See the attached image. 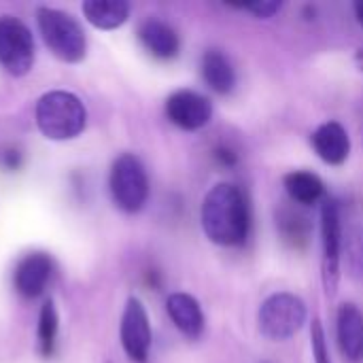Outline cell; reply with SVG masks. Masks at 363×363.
<instances>
[{"label":"cell","instance_id":"44dd1931","mask_svg":"<svg viewBox=\"0 0 363 363\" xmlns=\"http://www.w3.org/2000/svg\"><path fill=\"white\" fill-rule=\"evenodd\" d=\"M236 9H245V11H251L255 17L259 19H270L272 15H277L281 11V2L277 0H253V2H242V4H232Z\"/></svg>","mask_w":363,"mask_h":363},{"label":"cell","instance_id":"52a82bcc","mask_svg":"<svg viewBox=\"0 0 363 363\" xmlns=\"http://www.w3.org/2000/svg\"><path fill=\"white\" fill-rule=\"evenodd\" d=\"M34 64V38L30 28L13 17H0V66L11 77H23Z\"/></svg>","mask_w":363,"mask_h":363},{"label":"cell","instance_id":"cb8c5ba5","mask_svg":"<svg viewBox=\"0 0 363 363\" xmlns=\"http://www.w3.org/2000/svg\"><path fill=\"white\" fill-rule=\"evenodd\" d=\"M355 17H357V21L363 26V0L355 4Z\"/></svg>","mask_w":363,"mask_h":363},{"label":"cell","instance_id":"6da1fadb","mask_svg":"<svg viewBox=\"0 0 363 363\" xmlns=\"http://www.w3.org/2000/svg\"><path fill=\"white\" fill-rule=\"evenodd\" d=\"M200 221L211 242L219 247H240L251 230V213L245 194L232 183L211 187L200 208Z\"/></svg>","mask_w":363,"mask_h":363},{"label":"cell","instance_id":"4fadbf2b","mask_svg":"<svg viewBox=\"0 0 363 363\" xmlns=\"http://www.w3.org/2000/svg\"><path fill=\"white\" fill-rule=\"evenodd\" d=\"M166 311H168L170 321L174 323V328H177L183 336H187V338H191V340H198V338L202 336L206 321H204L202 306H200V302H198L194 296L181 294V291L168 296V300H166Z\"/></svg>","mask_w":363,"mask_h":363},{"label":"cell","instance_id":"2e32d148","mask_svg":"<svg viewBox=\"0 0 363 363\" xmlns=\"http://www.w3.org/2000/svg\"><path fill=\"white\" fill-rule=\"evenodd\" d=\"M85 19L98 30H117L130 17V4L125 0H85Z\"/></svg>","mask_w":363,"mask_h":363},{"label":"cell","instance_id":"7c38bea8","mask_svg":"<svg viewBox=\"0 0 363 363\" xmlns=\"http://www.w3.org/2000/svg\"><path fill=\"white\" fill-rule=\"evenodd\" d=\"M340 353L353 363L363 362V313L355 304H342L336 315Z\"/></svg>","mask_w":363,"mask_h":363},{"label":"cell","instance_id":"e0dca14e","mask_svg":"<svg viewBox=\"0 0 363 363\" xmlns=\"http://www.w3.org/2000/svg\"><path fill=\"white\" fill-rule=\"evenodd\" d=\"M283 185H285V191L289 194V198L304 206L317 204L325 196L323 181L317 174L306 172V170H294V172L285 174Z\"/></svg>","mask_w":363,"mask_h":363},{"label":"cell","instance_id":"ba28073f","mask_svg":"<svg viewBox=\"0 0 363 363\" xmlns=\"http://www.w3.org/2000/svg\"><path fill=\"white\" fill-rule=\"evenodd\" d=\"M119 336H121V347L132 362L147 363L153 334H151L149 315L138 298H128L121 315Z\"/></svg>","mask_w":363,"mask_h":363},{"label":"cell","instance_id":"ac0fdd59","mask_svg":"<svg viewBox=\"0 0 363 363\" xmlns=\"http://www.w3.org/2000/svg\"><path fill=\"white\" fill-rule=\"evenodd\" d=\"M57 311L51 300H47L38 315V349L43 357H51L55 351V338H57Z\"/></svg>","mask_w":363,"mask_h":363},{"label":"cell","instance_id":"ffe728a7","mask_svg":"<svg viewBox=\"0 0 363 363\" xmlns=\"http://www.w3.org/2000/svg\"><path fill=\"white\" fill-rule=\"evenodd\" d=\"M311 338H313V355H315V363H332V359H330V351H328V342H325V334H323V328H321V321H319V319L313 321Z\"/></svg>","mask_w":363,"mask_h":363},{"label":"cell","instance_id":"30bf717a","mask_svg":"<svg viewBox=\"0 0 363 363\" xmlns=\"http://www.w3.org/2000/svg\"><path fill=\"white\" fill-rule=\"evenodd\" d=\"M51 274H53L51 257L45 253H30L15 268V277H13L15 291L28 300L38 298L47 289Z\"/></svg>","mask_w":363,"mask_h":363},{"label":"cell","instance_id":"8fae6325","mask_svg":"<svg viewBox=\"0 0 363 363\" xmlns=\"http://www.w3.org/2000/svg\"><path fill=\"white\" fill-rule=\"evenodd\" d=\"M311 145L315 153L330 166H342L351 155V138L342 123L338 121H325L321 123L313 136Z\"/></svg>","mask_w":363,"mask_h":363},{"label":"cell","instance_id":"603a6c76","mask_svg":"<svg viewBox=\"0 0 363 363\" xmlns=\"http://www.w3.org/2000/svg\"><path fill=\"white\" fill-rule=\"evenodd\" d=\"M355 64H357V68L363 72V47L355 51Z\"/></svg>","mask_w":363,"mask_h":363},{"label":"cell","instance_id":"9c48e42d","mask_svg":"<svg viewBox=\"0 0 363 363\" xmlns=\"http://www.w3.org/2000/svg\"><path fill=\"white\" fill-rule=\"evenodd\" d=\"M166 117L170 123L185 132H196L208 125L213 117V104L206 96L194 89H179L168 96L166 100Z\"/></svg>","mask_w":363,"mask_h":363},{"label":"cell","instance_id":"3957f363","mask_svg":"<svg viewBox=\"0 0 363 363\" xmlns=\"http://www.w3.org/2000/svg\"><path fill=\"white\" fill-rule=\"evenodd\" d=\"M36 21L45 45L57 60L66 64H77L85 57L87 53L85 32L70 13L51 6H38Z\"/></svg>","mask_w":363,"mask_h":363},{"label":"cell","instance_id":"277c9868","mask_svg":"<svg viewBox=\"0 0 363 363\" xmlns=\"http://www.w3.org/2000/svg\"><path fill=\"white\" fill-rule=\"evenodd\" d=\"M308 311L300 296L289 291H279L268 296L257 313V325L264 338L272 342H283L294 338L306 323Z\"/></svg>","mask_w":363,"mask_h":363},{"label":"cell","instance_id":"7402d4cb","mask_svg":"<svg viewBox=\"0 0 363 363\" xmlns=\"http://www.w3.org/2000/svg\"><path fill=\"white\" fill-rule=\"evenodd\" d=\"M215 160H217L221 166L232 168V166L236 164V153H234L232 149H228V147H217V149H215Z\"/></svg>","mask_w":363,"mask_h":363},{"label":"cell","instance_id":"9a60e30c","mask_svg":"<svg viewBox=\"0 0 363 363\" xmlns=\"http://www.w3.org/2000/svg\"><path fill=\"white\" fill-rule=\"evenodd\" d=\"M200 68H202V77H204L206 85H208L213 91L225 96V94H230V91L236 87V70H234L230 57H228L223 51H219V49H208V51L202 55Z\"/></svg>","mask_w":363,"mask_h":363},{"label":"cell","instance_id":"d6986e66","mask_svg":"<svg viewBox=\"0 0 363 363\" xmlns=\"http://www.w3.org/2000/svg\"><path fill=\"white\" fill-rule=\"evenodd\" d=\"M279 228L283 234V240L289 242L291 247L300 249L308 242V234H311V225L308 219L302 217L300 213H291V211H283L279 217Z\"/></svg>","mask_w":363,"mask_h":363},{"label":"cell","instance_id":"7a4b0ae2","mask_svg":"<svg viewBox=\"0 0 363 363\" xmlns=\"http://www.w3.org/2000/svg\"><path fill=\"white\" fill-rule=\"evenodd\" d=\"M36 125L49 140H72L87 125L85 104L70 91H47L36 102Z\"/></svg>","mask_w":363,"mask_h":363},{"label":"cell","instance_id":"8992f818","mask_svg":"<svg viewBox=\"0 0 363 363\" xmlns=\"http://www.w3.org/2000/svg\"><path fill=\"white\" fill-rule=\"evenodd\" d=\"M342 217L340 204L334 198H325L321 204V281L328 296H336L340 285V262H342Z\"/></svg>","mask_w":363,"mask_h":363},{"label":"cell","instance_id":"5bb4252c","mask_svg":"<svg viewBox=\"0 0 363 363\" xmlns=\"http://www.w3.org/2000/svg\"><path fill=\"white\" fill-rule=\"evenodd\" d=\"M138 38L143 47L157 60H172L179 55L181 40L177 30L162 19H147L138 28Z\"/></svg>","mask_w":363,"mask_h":363},{"label":"cell","instance_id":"5b68a950","mask_svg":"<svg viewBox=\"0 0 363 363\" xmlns=\"http://www.w3.org/2000/svg\"><path fill=\"white\" fill-rule=\"evenodd\" d=\"M108 189L113 202L123 213H138L149 198V179L143 162L134 153H121L108 177Z\"/></svg>","mask_w":363,"mask_h":363}]
</instances>
